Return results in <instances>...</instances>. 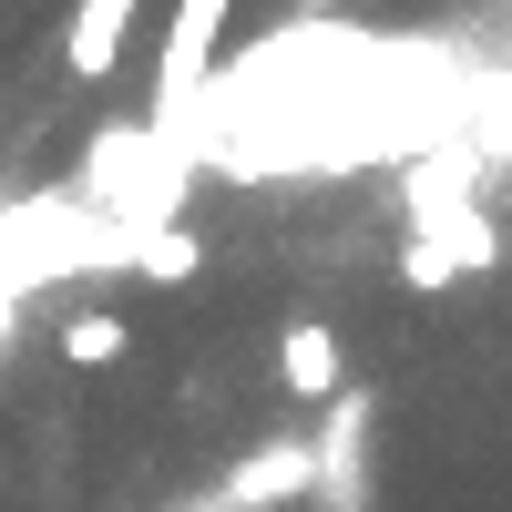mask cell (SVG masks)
Instances as JSON below:
<instances>
[{
	"instance_id": "1",
	"label": "cell",
	"mask_w": 512,
	"mask_h": 512,
	"mask_svg": "<svg viewBox=\"0 0 512 512\" xmlns=\"http://www.w3.org/2000/svg\"><path fill=\"white\" fill-rule=\"evenodd\" d=\"M185 164L195 144H175L164 123H123V134L93 144V195H103V216L113 226H164L185 205Z\"/></svg>"
},
{
	"instance_id": "2",
	"label": "cell",
	"mask_w": 512,
	"mask_h": 512,
	"mask_svg": "<svg viewBox=\"0 0 512 512\" xmlns=\"http://www.w3.org/2000/svg\"><path fill=\"white\" fill-rule=\"evenodd\" d=\"M226 11L236 0H185L175 31H164V72H154V123L175 144H195L205 123V82H216V41H226Z\"/></svg>"
},
{
	"instance_id": "3",
	"label": "cell",
	"mask_w": 512,
	"mask_h": 512,
	"mask_svg": "<svg viewBox=\"0 0 512 512\" xmlns=\"http://www.w3.org/2000/svg\"><path fill=\"white\" fill-rule=\"evenodd\" d=\"M369 390H349V379H338L328 390V431H318V512H369Z\"/></svg>"
},
{
	"instance_id": "4",
	"label": "cell",
	"mask_w": 512,
	"mask_h": 512,
	"mask_svg": "<svg viewBox=\"0 0 512 512\" xmlns=\"http://www.w3.org/2000/svg\"><path fill=\"white\" fill-rule=\"evenodd\" d=\"M236 512H277V502H308L318 492V441H267V451H246L226 461V482H216Z\"/></svg>"
},
{
	"instance_id": "5",
	"label": "cell",
	"mask_w": 512,
	"mask_h": 512,
	"mask_svg": "<svg viewBox=\"0 0 512 512\" xmlns=\"http://www.w3.org/2000/svg\"><path fill=\"white\" fill-rule=\"evenodd\" d=\"M277 379H287L297 400H328L338 379H349V369H338V338H328V318H287V338H277Z\"/></svg>"
},
{
	"instance_id": "6",
	"label": "cell",
	"mask_w": 512,
	"mask_h": 512,
	"mask_svg": "<svg viewBox=\"0 0 512 512\" xmlns=\"http://www.w3.org/2000/svg\"><path fill=\"white\" fill-rule=\"evenodd\" d=\"M451 123H461V134L482 144V164H502V154H512V72L472 82V93H461V113H451Z\"/></svg>"
},
{
	"instance_id": "7",
	"label": "cell",
	"mask_w": 512,
	"mask_h": 512,
	"mask_svg": "<svg viewBox=\"0 0 512 512\" xmlns=\"http://www.w3.org/2000/svg\"><path fill=\"white\" fill-rule=\"evenodd\" d=\"M123 31H134V0H82L72 11V72H113Z\"/></svg>"
},
{
	"instance_id": "8",
	"label": "cell",
	"mask_w": 512,
	"mask_h": 512,
	"mask_svg": "<svg viewBox=\"0 0 512 512\" xmlns=\"http://www.w3.org/2000/svg\"><path fill=\"white\" fill-rule=\"evenodd\" d=\"M62 359H72V369H113V359H123V318H103V308H82V318L62 328Z\"/></svg>"
},
{
	"instance_id": "9",
	"label": "cell",
	"mask_w": 512,
	"mask_h": 512,
	"mask_svg": "<svg viewBox=\"0 0 512 512\" xmlns=\"http://www.w3.org/2000/svg\"><path fill=\"white\" fill-rule=\"evenodd\" d=\"M123 267H144V277H185L195 267V236H134V256Z\"/></svg>"
},
{
	"instance_id": "10",
	"label": "cell",
	"mask_w": 512,
	"mask_h": 512,
	"mask_svg": "<svg viewBox=\"0 0 512 512\" xmlns=\"http://www.w3.org/2000/svg\"><path fill=\"white\" fill-rule=\"evenodd\" d=\"M175 512H236V502H226V492H216V482H205V492H185V502H175Z\"/></svg>"
}]
</instances>
